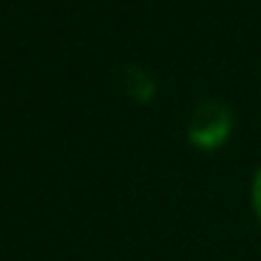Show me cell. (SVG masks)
Masks as SVG:
<instances>
[{
	"label": "cell",
	"instance_id": "6da1fadb",
	"mask_svg": "<svg viewBox=\"0 0 261 261\" xmlns=\"http://www.w3.org/2000/svg\"><path fill=\"white\" fill-rule=\"evenodd\" d=\"M234 130V113L228 103L222 100H200L189 119V143L203 149V152H213L219 149Z\"/></svg>",
	"mask_w": 261,
	"mask_h": 261
},
{
	"label": "cell",
	"instance_id": "7a4b0ae2",
	"mask_svg": "<svg viewBox=\"0 0 261 261\" xmlns=\"http://www.w3.org/2000/svg\"><path fill=\"white\" fill-rule=\"evenodd\" d=\"M249 197H252V210H255V216H258V222H261V164H258V170H255V176H252Z\"/></svg>",
	"mask_w": 261,
	"mask_h": 261
}]
</instances>
